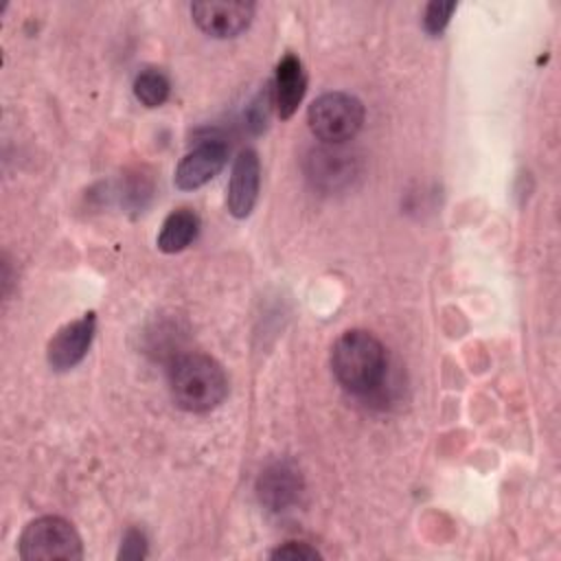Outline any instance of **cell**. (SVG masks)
I'll return each mask as SVG.
<instances>
[{
	"instance_id": "obj_1",
	"label": "cell",
	"mask_w": 561,
	"mask_h": 561,
	"mask_svg": "<svg viewBox=\"0 0 561 561\" xmlns=\"http://www.w3.org/2000/svg\"><path fill=\"white\" fill-rule=\"evenodd\" d=\"M331 370L346 392L366 397L386 379V348L370 331H344L331 348Z\"/></svg>"
},
{
	"instance_id": "obj_2",
	"label": "cell",
	"mask_w": 561,
	"mask_h": 561,
	"mask_svg": "<svg viewBox=\"0 0 561 561\" xmlns=\"http://www.w3.org/2000/svg\"><path fill=\"white\" fill-rule=\"evenodd\" d=\"M169 392L184 412L215 410L228 394V377L217 359L204 353H186L169 368Z\"/></svg>"
},
{
	"instance_id": "obj_3",
	"label": "cell",
	"mask_w": 561,
	"mask_h": 561,
	"mask_svg": "<svg viewBox=\"0 0 561 561\" xmlns=\"http://www.w3.org/2000/svg\"><path fill=\"white\" fill-rule=\"evenodd\" d=\"M18 554L24 561H79L83 559V541L68 519L59 515H42L24 526L18 539Z\"/></svg>"
},
{
	"instance_id": "obj_4",
	"label": "cell",
	"mask_w": 561,
	"mask_h": 561,
	"mask_svg": "<svg viewBox=\"0 0 561 561\" xmlns=\"http://www.w3.org/2000/svg\"><path fill=\"white\" fill-rule=\"evenodd\" d=\"M364 118V103L348 92H324L307 110V125L322 145H342L355 138Z\"/></svg>"
},
{
	"instance_id": "obj_5",
	"label": "cell",
	"mask_w": 561,
	"mask_h": 561,
	"mask_svg": "<svg viewBox=\"0 0 561 561\" xmlns=\"http://www.w3.org/2000/svg\"><path fill=\"white\" fill-rule=\"evenodd\" d=\"M305 173L316 188L333 193L346 188L357 178L359 162L351 151H344L340 145H322L307 153Z\"/></svg>"
},
{
	"instance_id": "obj_6",
	"label": "cell",
	"mask_w": 561,
	"mask_h": 561,
	"mask_svg": "<svg viewBox=\"0 0 561 561\" xmlns=\"http://www.w3.org/2000/svg\"><path fill=\"white\" fill-rule=\"evenodd\" d=\"M94 333H96L94 311H88L81 318L57 329L46 346L48 366L57 373L75 368L88 355Z\"/></svg>"
},
{
	"instance_id": "obj_7",
	"label": "cell",
	"mask_w": 561,
	"mask_h": 561,
	"mask_svg": "<svg viewBox=\"0 0 561 561\" xmlns=\"http://www.w3.org/2000/svg\"><path fill=\"white\" fill-rule=\"evenodd\" d=\"M305 482L300 469L291 460H276L265 467L256 480L259 502L272 511L283 513L294 508L300 502Z\"/></svg>"
},
{
	"instance_id": "obj_8",
	"label": "cell",
	"mask_w": 561,
	"mask_h": 561,
	"mask_svg": "<svg viewBox=\"0 0 561 561\" xmlns=\"http://www.w3.org/2000/svg\"><path fill=\"white\" fill-rule=\"evenodd\" d=\"M228 162V145L219 138H206L188 153H184L175 167L173 184L180 191H195L210 182Z\"/></svg>"
},
{
	"instance_id": "obj_9",
	"label": "cell",
	"mask_w": 561,
	"mask_h": 561,
	"mask_svg": "<svg viewBox=\"0 0 561 561\" xmlns=\"http://www.w3.org/2000/svg\"><path fill=\"white\" fill-rule=\"evenodd\" d=\"M193 22L202 33L217 39L237 37L243 33L252 18H254V4L252 2H195L191 4Z\"/></svg>"
},
{
	"instance_id": "obj_10",
	"label": "cell",
	"mask_w": 561,
	"mask_h": 561,
	"mask_svg": "<svg viewBox=\"0 0 561 561\" xmlns=\"http://www.w3.org/2000/svg\"><path fill=\"white\" fill-rule=\"evenodd\" d=\"M261 188V160L254 149H241L232 162L226 206L234 219H245L259 199Z\"/></svg>"
},
{
	"instance_id": "obj_11",
	"label": "cell",
	"mask_w": 561,
	"mask_h": 561,
	"mask_svg": "<svg viewBox=\"0 0 561 561\" xmlns=\"http://www.w3.org/2000/svg\"><path fill=\"white\" fill-rule=\"evenodd\" d=\"M307 90V75L302 61L287 53L278 64L272 81V101L280 121H287L296 114Z\"/></svg>"
},
{
	"instance_id": "obj_12",
	"label": "cell",
	"mask_w": 561,
	"mask_h": 561,
	"mask_svg": "<svg viewBox=\"0 0 561 561\" xmlns=\"http://www.w3.org/2000/svg\"><path fill=\"white\" fill-rule=\"evenodd\" d=\"M197 232H199L197 213L191 208H178L164 217L160 232L156 237V245L164 254H175L188 248L195 241Z\"/></svg>"
},
{
	"instance_id": "obj_13",
	"label": "cell",
	"mask_w": 561,
	"mask_h": 561,
	"mask_svg": "<svg viewBox=\"0 0 561 561\" xmlns=\"http://www.w3.org/2000/svg\"><path fill=\"white\" fill-rule=\"evenodd\" d=\"M171 94L169 77L158 68H145L134 79V96L145 107H160Z\"/></svg>"
},
{
	"instance_id": "obj_14",
	"label": "cell",
	"mask_w": 561,
	"mask_h": 561,
	"mask_svg": "<svg viewBox=\"0 0 561 561\" xmlns=\"http://www.w3.org/2000/svg\"><path fill=\"white\" fill-rule=\"evenodd\" d=\"M456 11V2H430L423 13V28L427 35L436 37L449 24L451 13Z\"/></svg>"
},
{
	"instance_id": "obj_15",
	"label": "cell",
	"mask_w": 561,
	"mask_h": 561,
	"mask_svg": "<svg viewBox=\"0 0 561 561\" xmlns=\"http://www.w3.org/2000/svg\"><path fill=\"white\" fill-rule=\"evenodd\" d=\"M322 554L305 543V541H285L280 546H276L272 552H270V559H298V561H311V559H320Z\"/></svg>"
},
{
	"instance_id": "obj_16",
	"label": "cell",
	"mask_w": 561,
	"mask_h": 561,
	"mask_svg": "<svg viewBox=\"0 0 561 561\" xmlns=\"http://www.w3.org/2000/svg\"><path fill=\"white\" fill-rule=\"evenodd\" d=\"M118 559H145L147 557V537L142 530L138 528H129L123 539H121V548H118Z\"/></svg>"
}]
</instances>
